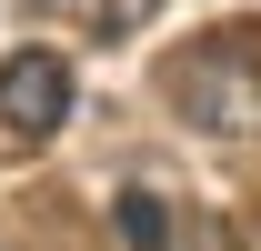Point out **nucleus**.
I'll list each match as a JSON object with an SVG mask.
<instances>
[{
    "label": "nucleus",
    "instance_id": "f257e3e1",
    "mask_svg": "<svg viewBox=\"0 0 261 251\" xmlns=\"http://www.w3.org/2000/svg\"><path fill=\"white\" fill-rule=\"evenodd\" d=\"M171 111L211 141H261V31H211L171 61Z\"/></svg>",
    "mask_w": 261,
    "mask_h": 251
},
{
    "label": "nucleus",
    "instance_id": "20e7f679",
    "mask_svg": "<svg viewBox=\"0 0 261 251\" xmlns=\"http://www.w3.org/2000/svg\"><path fill=\"white\" fill-rule=\"evenodd\" d=\"M40 10H50V20H70V31H91V40H121L151 0H40Z\"/></svg>",
    "mask_w": 261,
    "mask_h": 251
},
{
    "label": "nucleus",
    "instance_id": "7ed1b4c3",
    "mask_svg": "<svg viewBox=\"0 0 261 251\" xmlns=\"http://www.w3.org/2000/svg\"><path fill=\"white\" fill-rule=\"evenodd\" d=\"M111 231H121L130 251H171V201L161 191H121V201H111Z\"/></svg>",
    "mask_w": 261,
    "mask_h": 251
},
{
    "label": "nucleus",
    "instance_id": "f03ea898",
    "mask_svg": "<svg viewBox=\"0 0 261 251\" xmlns=\"http://www.w3.org/2000/svg\"><path fill=\"white\" fill-rule=\"evenodd\" d=\"M70 101H81V81H70V61L61 51H10V61H0V121L20 131V141H50V131L70 121Z\"/></svg>",
    "mask_w": 261,
    "mask_h": 251
}]
</instances>
